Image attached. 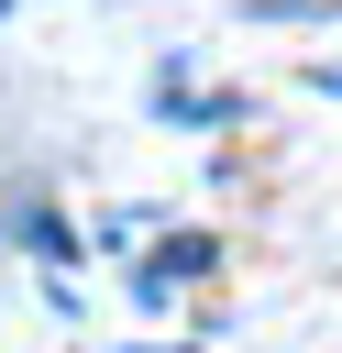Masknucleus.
<instances>
[]
</instances>
